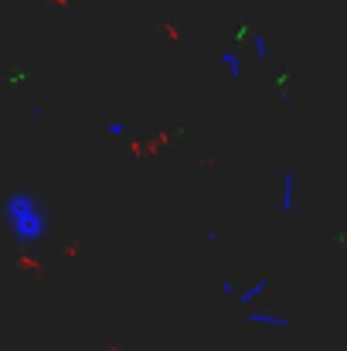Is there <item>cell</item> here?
Returning a JSON list of instances; mask_svg holds the SVG:
<instances>
[{"mask_svg": "<svg viewBox=\"0 0 347 351\" xmlns=\"http://www.w3.org/2000/svg\"><path fill=\"white\" fill-rule=\"evenodd\" d=\"M3 222L14 235L17 245H34L41 242L48 232V212H44V202L31 191H10L3 198Z\"/></svg>", "mask_w": 347, "mask_h": 351, "instance_id": "cell-1", "label": "cell"}, {"mask_svg": "<svg viewBox=\"0 0 347 351\" xmlns=\"http://www.w3.org/2000/svg\"><path fill=\"white\" fill-rule=\"evenodd\" d=\"M245 321L248 324H259V328H290V321L283 314H276V311H252L248 307V317Z\"/></svg>", "mask_w": 347, "mask_h": 351, "instance_id": "cell-2", "label": "cell"}, {"mask_svg": "<svg viewBox=\"0 0 347 351\" xmlns=\"http://www.w3.org/2000/svg\"><path fill=\"white\" fill-rule=\"evenodd\" d=\"M279 208H283V212H296V174H293V171H286V174H283Z\"/></svg>", "mask_w": 347, "mask_h": 351, "instance_id": "cell-3", "label": "cell"}, {"mask_svg": "<svg viewBox=\"0 0 347 351\" xmlns=\"http://www.w3.org/2000/svg\"><path fill=\"white\" fill-rule=\"evenodd\" d=\"M266 290H269V280H266V276H259L252 287H245V290L238 293V304H242V307H252V304H255V300H259Z\"/></svg>", "mask_w": 347, "mask_h": 351, "instance_id": "cell-4", "label": "cell"}, {"mask_svg": "<svg viewBox=\"0 0 347 351\" xmlns=\"http://www.w3.org/2000/svg\"><path fill=\"white\" fill-rule=\"evenodd\" d=\"M218 62L225 65V72H229L231 79H242V55H238V51H222Z\"/></svg>", "mask_w": 347, "mask_h": 351, "instance_id": "cell-5", "label": "cell"}, {"mask_svg": "<svg viewBox=\"0 0 347 351\" xmlns=\"http://www.w3.org/2000/svg\"><path fill=\"white\" fill-rule=\"evenodd\" d=\"M252 51H255L259 62H266V58H269V41H266L262 34H252Z\"/></svg>", "mask_w": 347, "mask_h": 351, "instance_id": "cell-6", "label": "cell"}, {"mask_svg": "<svg viewBox=\"0 0 347 351\" xmlns=\"http://www.w3.org/2000/svg\"><path fill=\"white\" fill-rule=\"evenodd\" d=\"M222 293H225V297L235 293V283H231V280H222Z\"/></svg>", "mask_w": 347, "mask_h": 351, "instance_id": "cell-7", "label": "cell"}]
</instances>
